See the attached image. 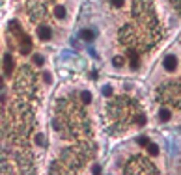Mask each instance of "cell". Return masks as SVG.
Segmentation results:
<instances>
[{"instance_id": "obj_6", "label": "cell", "mask_w": 181, "mask_h": 175, "mask_svg": "<svg viewBox=\"0 0 181 175\" xmlns=\"http://www.w3.org/2000/svg\"><path fill=\"white\" fill-rule=\"evenodd\" d=\"M80 37L84 39V41H93V37H95V34H93V30H82L80 32Z\"/></svg>"}, {"instance_id": "obj_20", "label": "cell", "mask_w": 181, "mask_h": 175, "mask_svg": "<svg viewBox=\"0 0 181 175\" xmlns=\"http://www.w3.org/2000/svg\"><path fill=\"white\" fill-rule=\"evenodd\" d=\"M2 84H4V78H2V76H0V88H2Z\"/></svg>"}, {"instance_id": "obj_8", "label": "cell", "mask_w": 181, "mask_h": 175, "mask_svg": "<svg viewBox=\"0 0 181 175\" xmlns=\"http://www.w3.org/2000/svg\"><path fill=\"white\" fill-rule=\"evenodd\" d=\"M146 147H148V153H150L151 157H157V155H159V145H157V144H151V142H150Z\"/></svg>"}, {"instance_id": "obj_17", "label": "cell", "mask_w": 181, "mask_h": 175, "mask_svg": "<svg viewBox=\"0 0 181 175\" xmlns=\"http://www.w3.org/2000/svg\"><path fill=\"white\" fill-rule=\"evenodd\" d=\"M112 2V6H116V7H121L123 6V0H110Z\"/></svg>"}, {"instance_id": "obj_18", "label": "cell", "mask_w": 181, "mask_h": 175, "mask_svg": "<svg viewBox=\"0 0 181 175\" xmlns=\"http://www.w3.org/2000/svg\"><path fill=\"white\" fill-rule=\"evenodd\" d=\"M136 123H138V125H144V123H146V117H144V116H138V117H136Z\"/></svg>"}, {"instance_id": "obj_4", "label": "cell", "mask_w": 181, "mask_h": 175, "mask_svg": "<svg viewBox=\"0 0 181 175\" xmlns=\"http://www.w3.org/2000/svg\"><path fill=\"white\" fill-rule=\"evenodd\" d=\"M37 35H39L41 41H49V39L52 37V32H50L49 26H39V28H37Z\"/></svg>"}, {"instance_id": "obj_5", "label": "cell", "mask_w": 181, "mask_h": 175, "mask_svg": "<svg viewBox=\"0 0 181 175\" xmlns=\"http://www.w3.org/2000/svg\"><path fill=\"white\" fill-rule=\"evenodd\" d=\"M127 56H129V60H131V67H133V69H138V54H136V50L129 48V50H127Z\"/></svg>"}, {"instance_id": "obj_11", "label": "cell", "mask_w": 181, "mask_h": 175, "mask_svg": "<svg viewBox=\"0 0 181 175\" xmlns=\"http://www.w3.org/2000/svg\"><path fill=\"white\" fill-rule=\"evenodd\" d=\"M32 60H34V63H36V65H43V63H45V58H43L41 54H34V58H32Z\"/></svg>"}, {"instance_id": "obj_14", "label": "cell", "mask_w": 181, "mask_h": 175, "mask_svg": "<svg viewBox=\"0 0 181 175\" xmlns=\"http://www.w3.org/2000/svg\"><path fill=\"white\" fill-rule=\"evenodd\" d=\"M36 144H37V145H45V144H47L45 136H43V134H37V136H36Z\"/></svg>"}, {"instance_id": "obj_7", "label": "cell", "mask_w": 181, "mask_h": 175, "mask_svg": "<svg viewBox=\"0 0 181 175\" xmlns=\"http://www.w3.org/2000/svg\"><path fill=\"white\" fill-rule=\"evenodd\" d=\"M159 117H161V121H168V119L172 117V114H170L168 108H161V110H159Z\"/></svg>"}, {"instance_id": "obj_13", "label": "cell", "mask_w": 181, "mask_h": 175, "mask_svg": "<svg viewBox=\"0 0 181 175\" xmlns=\"http://www.w3.org/2000/svg\"><path fill=\"white\" fill-rule=\"evenodd\" d=\"M112 63H114V67H121V65H123V58H121V56H116V58L112 60Z\"/></svg>"}, {"instance_id": "obj_2", "label": "cell", "mask_w": 181, "mask_h": 175, "mask_svg": "<svg viewBox=\"0 0 181 175\" xmlns=\"http://www.w3.org/2000/svg\"><path fill=\"white\" fill-rule=\"evenodd\" d=\"M163 65H164V69H166L168 73H174V71L178 69V58L170 54V56H166V58H164V62H163Z\"/></svg>"}, {"instance_id": "obj_15", "label": "cell", "mask_w": 181, "mask_h": 175, "mask_svg": "<svg viewBox=\"0 0 181 175\" xmlns=\"http://www.w3.org/2000/svg\"><path fill=\"white\" fill-rule=\"evenodd\" d=\"M103 95H105V97H110V95H112V86H105V88H103Z\"/></svg>"}, {"instance_id": "obj_12", "label": "cell", "mask_w": 181, "mask_h": 175, "mask_svg": "<svg viewBox=\"0 0 181 175\" xmlns=\"http://www.w3.org/2000/svg\"><path fill=\"white\" fill-rule=\"evenodd\" d=\"M136 142H138V145H142V147H146V145L150 144V138H148V136H140V138H138Z\"/></svg>"}, {"instance_id": "obj_3", "label": "cell", "mask_w": 181, "mask_h": 175, "mask_svg": "<svg viewBox=\"0 0 181 175\" xmlns=\"http://www.w3.org/2000/svg\"><path fill=\"white\" fill-rule=\"evenodd\" d=\"M4 75L6 76H11L13 75V58H11V54H6L4 56Z\"/></svg>"}, {"instance_id": "obj_19", "label": "cell", "mask_w": 181, "mask_h": 175, "mask_svg": "<svg viewBox=\"0 0 181 175\" xmlns=\"http://www.w3.org/2000/svg\"><path fill=\"white\" fill-rule=\"evenodd\" d=\"M92 172L97 175V173H101V168H99V166H93V168H92Z\"/></svg>"}, {"instance_id": "obj_9", "label": "cell", "mask_w": 181, "mask_h": 175, "mask_svg": "<svg viewBox=\"0 0 181 175\" xmlns=\"http://www.w3.org/2000/svg\"><path fill=\"white\" fill-rule=\"evenodd\" d=\"M54 15H56L58 19H64V17H65V7H64V6H56V7H54Z\"/></svg>"}, {"instance_id": "obj_10", "label": "cell", "mask_w": 181, "mask_h": 175, "mask_svg": "<svg viewBox=\"0 0 181 175\" xmlns=\"http://www.w3.org/2000/svg\"><path fill=\"white\" fill-rule=\"evenodd\" d=\"M80 99H82L84 104H90V103H92V93H90V91H82V93H80Z\"/></svg>"}, {"instance_id": "obj_1", "label": "cell", "mask_w": 181, "mask_h": 175, "mask_svg": "<svg viewBox=\"0 0 181 175\" xmlns=\"http://www.w3.org/2000/svg\"><path fill=\"white\" fill-rule=\"evenodd\" d=\"M17 37H19V45H21V54H28L32 50V39L24 32H19Z\"/></svg>"}, {"instance_id": "obj_16", "label": "cell", "mask_w": 181, "mask_h": 175, "mask_svg": "<svg viewBox=\"0 0 181 175\" xmlns=\"http://www.w3.org/2000/svg\"><path fill=\"white\" fill-rule=\"evenodd\" d=\"M43 80H45L47 84H50V82H52V75H50V73H43Z\"/></svg>"}]
</instances>
